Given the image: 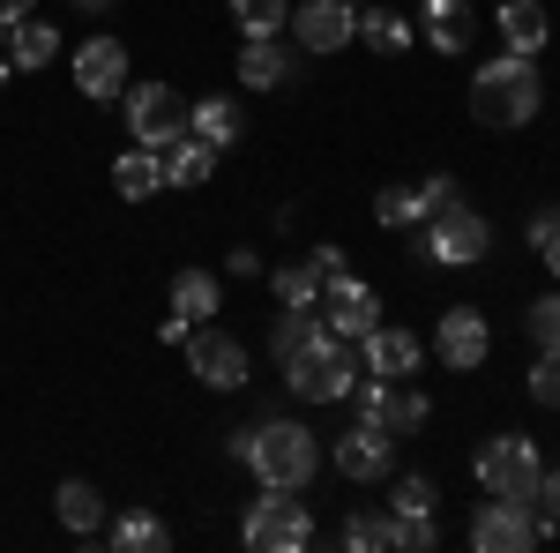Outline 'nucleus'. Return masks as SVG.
I'll use <instances>...</instances> for the list:
<instances>
[{"mask_svg":"<svg viewBox=\"0 0 560 553\" xmlns=\"http://www.w3.org/2000/svg\"><path fill=\"white\" fill-rule=\"evenodd\" d=\"M232 457L255 471L261 486H292V494H306V479L322 471V441H314L300 419H261L255 434H232Z\"/></svg>","mask_w":560,"mask_h":553,"instance_id":"1","label":"nucleus"},{"mask_svg":"<svg viewBox=\"0 0 560 553\" xmlns=\"http://www.w3.org/2000/svg\"><path fill=\"white\" fill-rule=\"evenodd\" d=\"M538 105H546L538 60L501 53V60H486V68H478V83H471V120H478V128H530V120H538Z\"/></svg>","mask_w":560,"mask_h":553,"instance_id":"2","label":"nucleus"},{"mask_svg":"<svg viewBox=\"0 0 560 553\" xmlns=\"http://www.w3.org/2000/svg\"><path fill=\"white\" fill-rule=\"evenodd\" d=\"M284 382L300 389L306 404H337V396L359 389V359H351L345 337H329V330H322L314 344H300V352L284 359Z\"/></svg>","mask_w":560,"mask_h":553,"instance_id":"3","label":"nucleus"},{"mask_svg":"<svg viewBox=\"0 0 560 553\" xmlns=\"http://www.w3.org/2000/svg\"><path fill=\"white\" fill-rule=\"evenodd\" d=\"M471 471H478L486 494H509V502H538V479H546L538 441H523V434H493V441H478Z\"/></svg>","mask_w":560,"mask_h":553,"instance_id":"4","label":"nucleus"},{"mask_svg":"<svg viewBox=\"0 0 560 553\" xmlns=\"http://www.w3.org/2000/svg\"><path fill=\"white\" fill-rule=\"evenodd\" d=\"M560 516H530V502H509V494H493V502H478L471 516V546L478 553H530L553 539Z\"/></svg>","mask_w":560,"mask_h":553,"instance_id":"5","label":"nucleus"},{"mask_svg":"<svg viewBox=\"0 0 560 553\" xmlns=\"http://www.w3.org/2000/svg\"><path fill=\"white\" fill-rule=\"evenodd\" d=\"M240 539L255 553H300L314 539V516H306V502H292V486H261V502L247 509Z\"/></svg>","mask_w":560,"mask_h":553,"instance_id":"6","label":"nucleus"},{"mask_svg":"<svg viewBox=\"0 0 560 553\" xmlns=\"http://www.w3.org/2000/svg\"><path fill=\"white\" fill-rule=\"evenodd\" d=\"M486 247H493V224L464 203L427 217V262H441V269H471V262H486Z\"/></svg>","mask_w":560,"mask_h":553,"instance_id":"7","label":"nucleus"},{"mask_svg":"<svg viewBox=\"0 0 560 553\" xmlns=\"http://www.w3.org/2000/svg\"><path fill=\"white\" fill-rule=\"evenodd\" d=\"M382 322V299H374V285H359L351 269H337V277H322V330L329 337L359 344L366 330Z\"/></svg>","mask_w":560,"mask_h":553,"instance_id":"8","label":"nucleus"},{"mask_svg":"<svg viewBox=\"0 0 560 553\" xmlns=\"http://www.w3.org/2000/svg\"><path fill=\"white\" fill-rule=\"evenodd\" d=\"M128 135L135 142H150V150H165L187 135V105H179L173 83H135L128 90Z\"/></svg>","mask_w":560,"mask_h":553,"instance_id":"9","label":"nucleus"},{"mask_svg":"<svg viewBox=\"0 0 560 553\" xmlns=\"http://www.w3.org/2000/svg\"><path fill=\"white\" fill-rule=\"evenodd\" d=\"M359 419L382 426V434H419V426L433 419V404L419 389H396V382H382V375H366V382H359Z\"/></svg>","mask_w":560,"mask_h":553,"instance_id":"10","label":"nucleus"},{"mask_svg":"<svg viewBox=\"0 0 560 553\" xmlns=\"http://www.w3.org/2000/svg\"><path fill=\"white\" fill-rule=\"evenodd\" d=\"M187 367H195V382H202V389H240V382H247V344L202 322V330H187Z\"/></svg>","mask_w":560,"mask_h":553,"instance_id":"11","label":"nucleus"},{"mask_svg":"<svg viewBox=\"0 0 560 553\" xmlns=\"http://www.w3.org/2000/svg\"><path fill=\"white\" fill-rule=\"evenodd\" d=\"M128 83V45L120 38H83L75 45V90H83L90 105H113Z\"/></svg>","mask_w":560,"mask_h":553,"instance_id":"12","label":"nucleus"},{"mask_svg":"<svg viewBox=\"0 0 560 553\" xmlns=\"http://www.w3.org/2000/svg\"><path fill=\"white\" fill-rule=\"evenodd\" d=\"M433 479H404L396 486V502H388V523H396V553H433Z\"/></svg>","mask_w":560,"mask_h":553,"instance_id":"13","label":"nucleus"},{"mask_svg":"<svg viewBox=\"0 0 560 553\" xmlns=\"http://www.w3.org/2000/svg\"><path fill=\"white\" fill-rule=\"evenodd\" d=\"M433 352H441L448 367H464V375H471L478 359L493 352V330H486V314H478V307H448V314H441V330H433Z\"/></svg>","mask_w":560,"mask_h":553,"instance_id":"14","label":"nucleus"},{"mask_svg":"<svg viewBox=\"0 0 560 553\" xmlns=\"http://www.w3.org/2000/svg\"><path fill=\"white\" fill-rule=\"evenodd\" d=\"M292 23H300L306 53H345V45L359 38V8H351V0H306Z\"/></svg>","mask_w":560,"mask_h":553,"instance_id":"15","label":"nucleus"},{"mask_svg":"<svg viewBox=\"0 0 560 553\" xmlns=\"http://www.w3.org/2000/svg\"><path fill=\"white\" fill-rule=\"evenodd\" d=\"M388 457H396V434H382V426H366V419L337 441V471H345V479H359V486L388 479Z\"/></svg>","mask_w":560,"mask_h":553,"instance_id":"16","label":"nucleus"},{"mask_svg":"<svg viewBox=\"0 0 560 553\" xmlns=\"http://www.w3.org/2000/svg\"><path fill=\"white\" fill-rule=\"evenodd\" d=\"M493 31H501L509 53L538 60V53H546V31H553V23H546V0H501V8H493Z\"/></svg>","mask_w":560,"mask_h":553,"instance_id":"17","label":"nucleus"},{"mask_svg":"<svg viewBox=\"0 0 560 553\" xmlns=\"http://www.w3.org/2000/svg\"><path fill=\"white\" fill-rule=\"evenodd\" d=\"M292 76H300V60H292L284 38H247L240 45V83L247 90H284Z\"/></svg>","mask_w":560,"mask_h":553,"instance_id":"18","label":"nucleus"},{"mask_svg":"<svg viewBox=\"0 0 560 553\" xmlns=\"http://www.w3.org/2000/svg\"><path fill=\"white\" fill-rule=\"evenodd\" d=\"M359 344H366V375H382V382L419 375V337H411V330H382V322H374Z\"/></svg>","mask_w":560,"mask_h":553,"instance_id":"19","label":"nucleus"},{"mask_svg":"<svg viewBox=\"0 0 560 553\" xmlns=\"http://www.w3.org/2000/svg\"><path fill=\"white\" fill-rule=\"evenodd\" d=\"M217 299L224 292H217L210 269H179L173 277V322L179 330H202V322H217Z\"/></svg>","mask_w":560,"mask_h":553,"instance_id":"20","label":"nucleus"},{"mask_svg":"<svg viewBox=\"0 0 560 553\" xmlns=\"http://www.w3.org/2000/svg\"><path fill=\"white\" fill-rule=\"evenodd\" d=\"M158 158H165V187H210V172H217V150L202 142V135H179V142L158 150Z\"/></svg>","mask_w":560,"mask_h":553,"instance_id":"21","label":"nucleus"},{"mask_svg":"<svg viewBox=\"0 0 560 553\" xmlns=\"http://www.w3.org/2000/svg\"><path fill=\"white\" fill-rule=\"evenodd\" d=\"M113 187H120L128 203H150V195L165 187V158H158L150 142H135V150H120V165H113Z\"/></svg>","mask_w":560,"mask_h":553,"instance_id":"22","label":"nucleus"},{"mask_svg":"<svg viewBox=\"0 0 560 553\" xmlns=\"http://www.w3.org/2000/svg\"><path fill=\"white\" fill-rule=\"evenodd\" d=\"M52 509H60V523H68L75 539H90V531H105V494H97L90 479H60Z\"/></svg>","mask_w":560,"mask_h":553,"instance_id":"23","label":"nucleus"},{"mask_svg":"<svg viewBox=\"0 0 560 553\" xmlns=\"http://www.w3.org/2000/svg\"><path fill=\"white\" fill-rule=\"evenodd\" d=\"M187 135H202L210 150H232V142L247 135V120H240L232 97H202V105H187Z\"/></svg>","mask_w":560,"mask_h":553,"instance_id":"24","label":"nucleus"},{"mask_svg":"<svg viewBox=\"0 0 560 553\" xmlns=\"http://www.w3.org/2000/svg\"><path fill=\"white\" fill-rule=\"evenodd\" d=\"M419 23H427V38H433V53H464V45H471V8H464V0H427V8H419Z\"/></svg>","mask_w":560,"mask_h":553,"instance_id":"25","label":"nucleus"},{"mask_svg":"<svg viewBox=\"0 0 560 553\" xmlns=\"http://www.w3.org/2000/svg\"><path fill=\"white\" fill-rule=\"evenodd\" d=\"M113 546H120V553H165V546H173V523L150 516V509H120V516H113Z\"/></svg>","mask_w":560,"mask_h":553,"instance_id":"26","label":"nucleus"},{"mask_svg":"<svg viewBox=\"0 0 560 553\" xmlns=\"http://www.w3.org/2000/svg\"><path fill=\"white\" fill-rule=\"evenodd\" d=\"M52 53H60V31H52V23H31V15L8 23V60H15V68H45Z\"/></svg>","mask_w":560,"mask_h":553,"instance_id":"27","label":"nucleus"},{"mask_svg":"<svg viewBox=\"0 0 560 553\" xmlns=\"http://www.w3.org/2000/svg\"><path fill=\"white\" fill-rule=\"evenodd\" d=\"M232 8V23L247 31V38H277L284 23H292V0H224Z\"/></svg>","mask_w":560,"mask_h":553,"instance_id":"28","label":"nucleus"},{"mask_svg":"<svg viewBox=\"0 0 560 553\" xmlns=\"http://www.w3.org/2000/svg\"><path fill=\"white\" fill-rule=\"evenodd\" d=\"M359 38L374 45V53H404V45H411V23H404L396 8H366V15H359Z\"/></svg>","mask_w":560,"mask_h":553,"instance_id":"29","label":"nucleus"},{"mask_svg":"<svg viewBox=\"0 0 560 553\" xmlns=\"http://www.w3.org/2000/svg\"><path fill=\"white\" fill-rule=\"evenodd\" d=\"M314 337H322L314 307H284V322L269 330V352H277V359H292V352H300V344H314Z\"/></svg>","mask_w":560,"mask_h":553,"instance_id":"30","label":"nucleus"},{"mask_svg":"<svg viewBox=\"0 0 560 553\" xmlns=\"http://www.w3.org/2000/svg\"><path fill=\"white\" fill-rule=\"evenodd\" d=\"M269 285H277V299H284V307H314V299H322V269H314V262H284Z\"/></svg>","mask_w":560,"mask_h":553,"instance_id":"31","label":"nucleus"},{"mask_svg":"<svg viewBox=\"0 0 560 553\" xmlns=\"http://www.w3.org/2000/svg\"><path fill=\"white\" fill-rule=\"evenodd\" d=\"M374 217H382L388 232L419 224V187H382V195H374Z\"/></svg>","mask_w":560,"mask_h":553,"instance_id":"32","label":"nucleus"},{"mask_svg":"<svg viewBox=\"0 0 560 553\" xmlns=\"http://www.w3.org/2000/svg\"><path fill=\"white\" fill-rule=\"evenodd\" d=\"M345 546L351 553H382V546H396V523H388V516H351V523H345Z\"/></svg>","mask_w":560,"mask_h":553,"instance_id":"33","label":"nucleus"},{"mask_svg":"<svg viewBox=\"0 0 560 553\" xmlns=\"http://www.w3.org/2000/svg\"><path fill=\"white\" fill-rule=\"evenodd\" d=\"M523 330H530V344H538V352H560V292H553V299H538Z\"/></svg>","mask_w":560,"mask_h":553,"instance_id":"34","label":"nucleus"},{"mask_svg":"<svg viewBox=\"0 0 560 553\" xmlns=\"http://www.w3.org/2000/svg\"><path fill=\"white\" fill-rule=\"evenodd\" d=\"M530 396L560 412V352H538V367H530Z\"/></svg>","mask_w":560,"mask_h":553,"instance_id":"35","label":"nucleus"},{"mask_svg":"<svg viewBox=\"0 0 560 553\" xmlns=\"http://www.w3.org/2000/svg\"><path fill=\"white\" fill-rule=\"evenodd\" d=\"M448 203H456V180H448V172H433L427 187H419V224H427V217H441Z\"/></svg>","mask_w":560,"mask_h":553,"instance_id":"36","label":"nucleus"},{"mask_svg":"<svg viewBox=\"0 0 560 553\" xmlns=\"http://www.w3.org/2000/svg\"><path fill=\"white\" fill-rule=\"evenodd\" d=\"M306 262H314L322 277H337V269H345V247H337V240H322V247H314V255H306Z\"/></svg>","mask_w":560,"mask_h":553,"instance_id":"37","label":"nucleus"},{"mask_svg":"<svg viewBox=\"0 0 560 553\" xmlns=\"http://www.w3.org/2000/svg\"><path fill=\"white\" fill-rule=\"evenodd\" d=\"M538 502H546V516H560V464H546V479H538Z\"/></svg>","mask_w":560,"mask_h":553,"instance_id":"38","label":"nucleus"},{"mask_svg":"<svg viewBox=\"0 0 560 553\" xmlns=\"http://www.w3.org/2000/svg\"><path fill=\"white\" fill-rule=\"evenodd\" d=\"M553 232H560V210H538V217H530V247H538V240H553Z\"/></svg>","mask_w":560,"mask_h":553,"instance_id":"39","label":"nucleus"},{"mask_svg":"<svg viewBox=\"0 0 560 553\" xmlns=\"http://www.w3.org/2000/svg\"><path fill=\"white\" fill-rule=\"evenodd\" d=\"M31 8H38V0H0V31H8V23H23Z\"/></svg>","mask_w":560,"mask_h":553,"instance_id":"40","label":"nucleus"},{"mask_svg":"<svg viewBox=\"0 0 560 553\" xmlns=\"http://www.w3.org/2000/svg\"><path fill=\"white\" fill-rule=\"evenodd\" d=\"M538 255H546V269L560 277V232H553V240H538Z\"/></svg>","mask_w":560,"mask_h":553,"instance_id":"41","label":"nucleus"},{"mask_svg":"<svg viewBox=\"0 0 560 553\" xmlns=\"http://www.w3.org/2000/svg\"><path fill=\"white\" fill-rule=\"evenodd\" d=\"M75 8H83V15H105V8H113V0H75Z\"/></svg>","mask_w":560,"mask_h":553,"instance_id":"42","label":"nucleus"},{"mask_svg":"<svg viewBox=\"0 0 560 553\" xmlns=\"http://www.w3.org/2000/svg\"><path fill=\"white\" fill-rule=\"evenodd\" d=\"M0 38H8V31H0ZM8 76H15V60H8V53H0V83H8Z\"/></svg>","mask_w":560,"mask_h":553,"instance_id":"43","label":"nucleus"}]
</instances>
